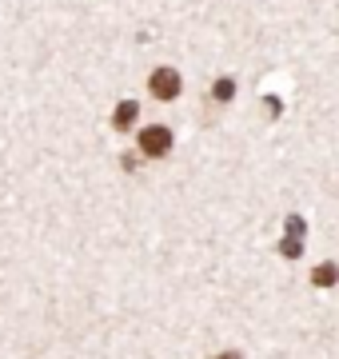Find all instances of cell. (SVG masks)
Segmentation results:
<instances>
[{"label": "cell", "mask_w": 339, "mask_h": 359, "mask_svg": "<svg viewBox=\"0 0 339 359\" xmlns=\"http://www.w3.org/2000/svg\"><path fill=\"white\" fill-rule=\"evenodd\" d=\"M140 152H144V156H152V160L168 156V152H172V132H168V128H160V124L144 128V132H140Z\"/></svg>", "instance_id": "6da1fadb"}, {"label": "cell", "mask_w": 339, "mask_h": 359, "mask_svg": "<svg viewBox=\"0 0 339 359\" xmlns=\"http://www.w3.org/2000/svg\"><path fill=\"white\" fill-rule=\"evenodd\" d=\"M148 88H152L156 100H176L180 96V72L176 68H156L152 80H148Z\"/></svg>", "instance_id": "7a4b0ae2"}, {"label": "cell", "mask_w": 339, "mask_h": 359, "mask_svg": "<svg viewBox=\"0 0 339 359\" xmlns=\"http://www.w3.org/2000/svg\"><path fill=\"white\" fill-rule=\"evenodd\" d=\"M136 116H140V104H136V100L116 104V116H112V128H116V132H128L132 124H136Z\"/></svg>", "instance_id": "3957f363"}, {"label": "cell", "mask_w": 339, "mask_h": 359, "mask_svg": "<svg viewBox=\"0 0 339 359\" xmlns=\"http://www.w3.org/2000/svg\"><path fill=\"white\" fill-rule=\"evenodd\" d=\"M335 280H339V268H335V264H319V268L312 271V283H315V287H331Z\"/></svg>", "instance_id": "277c9868"}, {"label": "cell", "mask_w": 339, "mask_h": 359, "mask_svg": "<svg viewBox=\"0 0 339 359\" xmlns=\"http://www.w3.org/2000/svg\"><path fill=\"white\" fill-rule=\"evenodd\" d=\"M232 96H235V80L223 76V80H216V84H212V100H216V104H228Z\"/></svg>", "instance_id": "5b68a950"}, {"label": "cell", "mask_w": 339, "mask_h": 359, "mask_svg": "<svg viewBox=\"0 0 339 359\" xmlns=\"http://www.w3.org/2000/svg\"><path fill=\"white\" fill-rule=\"evenodd\" d=\"M279 252H284V256H291V259H296V256H300V252H303V240H296V236H287L284 244H279Z\"/></svg>", "instance_id": "8992f818"}, {"label": "cell", "mask_w": 339, "mask_h": 359, "mask_svg": "<svg viewBox=\"0 0 339 359\" xmlns=\"http://www.w3.org/2000/svg\"><path fill=\"white\" fill-rule=\"evenodd\" d=\"M216 359H244L240 351H223V355H216Z\"/></svg>", "instance_id": "52a82bcc"}]
</instances>
